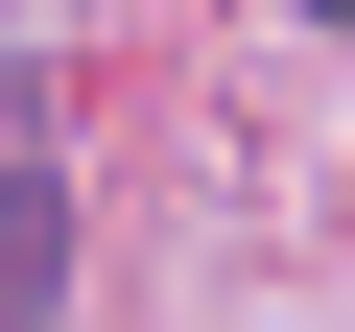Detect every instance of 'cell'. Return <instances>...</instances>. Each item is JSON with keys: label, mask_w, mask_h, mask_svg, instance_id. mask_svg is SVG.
Wrapping results in <instances>:
<instances>
[{"label": "cell", "mask_w": 355, "mask_h": 332, "mask_svg": "<svg viewBox=\"0 0 355 332\" xmlns=\"http://www.w3.org/2000/svg\"><path fill=\"white\" fill-rule=\"evenodd\" d=\"M71 308V166H0V332Z\"/></svg>", "instance_id": "obj_1"}]
</instances>
